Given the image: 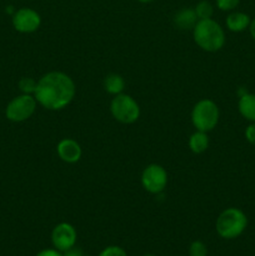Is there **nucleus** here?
<instances>
[{"mask_svg":"<svg viewBox=\"0 0 255 256\" xmlns=\"http://www.w3.org/2000/svg\"><path fill=\"white\" fill-rule=\"evenodd\" d=\"M34 96L45 109H64L74 99L75 84L65 72H50L38 80Z\"/></svg>","mask_w":255,"mask_h":256,"instance_id":"1","label":"nucleus"},{"mask_svg":"<svg viewBox=\"0 0 255 256\" xmlns=\"http://www.w3.org/2000/svg\"><path fill=\"white\" fill-rule=\"evenodd\" d=\"M194 42L205 52H214L225 44V32L219 22L212 19L198 20L192 29Z\"/></svg>","mask_w":255,"mask_h":256,"instance_id":"2","label":"nucleus"},{"mask_svg":"<svg viewBox=\"0 0 255 256\" xmlns=\"http://www.w3.org/2000/svg\"><path fill=\"white\" fill-rule=\"evenodd\" d=\"M248 226V218L238 208H228L218 216L215 229L222 239L232 240L245 232Z\"/></svg>","mask_w":255,"mask_h":256,"instance_id":"3","label":"nucleus"},{"mask_svg":"<svg viewBox=\"0 0 255 256\" xmlns=\"http://www.w3.org/2000/svg\"><path fill=\"white\" fill-rule=\"evenodd\" d=\"M219 108L212 100L202 99L195 104L192 112V125L200 132H209L219 122Z\"/></svg>","mask_w":255,"mask_h":256,"instance_id":"4","label":"nucleus"},{"mask_svg":"<svg viewBox=\"0 0 255 256\" xmlns=\"http://www.w3.org/2000/svg\"><path fill=\"white\" fill-rule=\"evenodd\" d=\"M110 112L115 120L122 124H132L140 116L139 104L135 102L134 98L128 94L115 95L110 102Z\"/></svg>","mask_w":255,"mask_h":256,"instance_id":"5","label":"nucleus"},{"mask_svg":"<svg viewBox=\"0 0 255 256\" xmlns=\"http://www.w3.org/2000/svg\"><path fill=\"white\" fill-rule=\"evenodd\" d=\"M36 99L34 95L22 94L15 96L5 109V116L12 122H22L32 118L36 109Z\"/></svg>","mask_w":255,"mask_h":256,"instance_id":"6","label":"nucleus"},{"mask_svg":"<svg viewBox=\"0 0 255 256\" xmlns=\"http://www.w3.org/2000/svg\"><path fill=\"white\" fill-rule=\"evenodd\" d=\"M142 184L146 192L159 194L166 188L168 172L162 165L150 164L142 174Z\"/></svg>","mask_w":255,"mask_h":256,"instance_id":"7","label":"nucleus"},{"mask_svg":"<svg viewBox=\"0 0 255 256\" xmlns=\"http://www.w3.org/2000/svg\"><path fill=\"white\" fill-rule=\"evenodd\" d=\"M12 26L16 32L22 34L34 32L39 29L42 24V18L39 12L30 8H22L12 14Z\"/></svg>","mask_w":255,"mask_h":256,"instance_id":"8","label":"nucleus"},{"mask_svg":"<svg viewBox=\"0 0 255 256\" xmlns=\"http://www.w3.org/2000/svg\"><path fill=\"white\" fill-rule=\"evenodd\" d=\"M76 239V230L69 222H60L52 229V242L55 249L59 250L60 252H64L70 248L75 246Z\"/></svg>","mask_w":255,"mask_h":256,"instance_id":"9","label":"nucleus"},{"mask_svg":"<svg viewBox=\"0 0 255 256\" xmlns=\"http://www.w3.org/2000/svg\"><path fill=\"white\" fill-rule=\"evenodd\" d=\"M56 152L60 159L68 164H74L82 158V148L74 139L60 140L56 146Z\"/></svg>","mask_w":255,"mask_h":256,"instance_id":"10","label":"nucleus"},{"mask_svg":"<svg viewBox=\"0 0 255 256\" xmlns=\"http://www.w3.org/2000/svg\"><path fill=\"white\" fill-rule=\"evenodd\" d=\"M196 12L192 8H184V9L179 10L174 16V24L175 26L179 28L182 30H189L194 29L195 24L198 22Z\"/></svg>","mask_w":255,"mask_h":256,"instance_id":"11","label":"nucleus"},{"mask_svg":"<svg viewBox=\"0 0 255 256\" xmlns=\"http://www.w3.org/2000/svg\"><path fill=\"white\" fill-rule=\"evenodd\" d=\"M250 16L245 12H235L228 15L226 18V26L230 32H242L246 30L250 25Z\"/></svg>","mask_w":255,"mask_h":256,"instance_id":"12","label":"nucleus"},{"mask_svg":"<svg viewBox=\"0 0 255 256\" xmlns=\"http://www.w3.org/2000/svg\"><path fill=\"white\" fill-rule=\"evenodd\" d=\"M238 109L242 118L255 122V94H249V92L242 94L238 102Z\"/></svg>","mask_w":255,"mask_h":256,"instance_id":"13","label":"nucleus"},{"mask_svg":"<svg viewBox=\"0 0 255 256\" xmlns=\"http://www.w3.org/2000/svg\"><path fill=\"white\" fill-rule=\"evenodd\" d=\"M209 146V138L206 132L196 130L189 139V148L195 154H202Z\"/></svg>","mask_w":255,"mask_h":256,"instance_id":"14","label":"nucleus"},{"mask_svg":"<svg viewBox=\"0 0 255 256\" xmlns=\"http://www.w3.org/2000/svg\"><path fill=\"white\" fill-rule=\"evenodd\" d=\"M104 88L109 94L119 95L122 94L125 88V80L122 79V75L110 74L105 78Z\"/></svg>","mask_w":255,"mask_h":256,"instance_id":"15","label":"nucleus"},{"mask_svg":"<svg viewBox=\"0 0 255 256\" xmlns=\"http://www.w3.org/2000/svg\"><path fill=\"white\" fill-rule=\"evenodd\" d=\"M195 12H196V16L199 20L202 19H212V12H214V9H212V5L210 4L206 0H202V2H198V5L195 6Z\"/></svg>","mask_w":255,"mask_h":256,"instance_id":"16","label":"nucleus"},{"mask_svg":"<svg viewBox=\"0 0 255 256\" xmlns=\"http://www.w3.org/2000/svg\"><path fill=\"white\" fill-rule=\"evenodd\" d=\"M38 82L32 78H22L19 82V89L22 94L34 95L35 89H36Z\"/></svg>","mask_w":255,"mask_h":256,"instance_id":"17","label":"nucleus"},{"mask_svg":"<svg viewBox=\"0 0 255 256\" xmlns=\"http://www.w3.org/2000/svg\"><path fill=\"white\" fill-rule=\"evenodd\" d=\"M189 255L190 256H206L208 255V248L206 245L202 242H192L189 248Z\"/></svg>","mask_w":255,"mask_h":256,"instance_id":"18","label":"nucleus"},{"mask_svg":"<svg viewBox=\"0 0 255 256\" xmlns=\"http://www.w3.org/2000/svg\"><path fill=\"white\" fill-rule=\"evenodd\" d=\"M99 256H128V254L122 248L112 245V246L105 248V249L100 252Z\"/></svg>","mask_w":255,"mask_h":256,"instance_id":"19","label":"nucleus"},{"mask_svg":"<svg viewBox=\"0 0 255 256\" xmlns=\"http://www.w3.org/2000/svg\"><path fill=\"white\" fill-rule=\"evenodd\" d=\"M240 0H216V5L222 12H230L234 10L239 5Z\"/></svg>","mask_w":255,"mask_h":256,"instance_id":"20","label":"nucleus"},{"mask_svg":"<svg viewBox=\"0 0 255 256\" xmlns=\"http://www.w3.org/2000/svg\"><path fill=\"white\" fill-rule=\"evenodd\" d=\"M245 138L250 144L255 145V122H252L245 130Z\"/></svg>","mask_w":255,"mask_h":256,"instance_id":"21","label":"nucleus"},{"mask_svg":"<svg viewBox=\"0 0 255 256\" xmlns=\"http://www.w3.org/2000/svg\"><path fill=\"white\" fill-rule=\"evenodd\" d=\"M35 256H62V254L56 249H45L42 250L40 252H38Z\"/></svg>","mask_w":255,"mask_h":256,"instance_id":"22","label":"nucleus"},{"mask_svg":"<svg viewBox=\"0 0 255 256\" xmlns=\"http://www.w3.org/2000/svg\"><path fill=\"white\" fill-rule=\"evenodd\" d=\"M62 256H82V252L79 248L72 246L70 249H68L66 252H62Z\"/></svg>","mask_w":255,"mask_h":256,"instance_id":"23","label":"nucleus"},{"mask_svg":"<svg viewBox=\"0 0 255 256\" xmlns=\"http://www.w3.org/2000/svg\"><path fill=\"white\" fill-rule=\"evenodd\" d=\"M249 30H250V35H252V39L255 40V19H252V22H250Z\"/></svg>","mask_w":255,"mask_h":256,"instance_id":"24","label":"nucleus"},{"mask_svg":"<svg viewBox=\"0 0 255 256\" xmlns=\"http://www.w3.org/2000/svg\"><path fill=\"white\" fill-rule=\"evenodd\" d=\"M138 2H152V0H138Z\"/></svg>","mask_w":255,"mask_h":256,"instance_id":"25","label":"nucleus"},{"mask_svg":"<svg viewBox=\"0 0 255 256\" xmlns=\"http://www.w3.org/2000/svg\"><path fill=\"white\" fill-rule=\"evenodd\" d=\"M144 256H155V255H152V254H148V255H144Z\"/></svg>","mask_w":255,"mask_h":256,"instance_id":"26","label":"nucleus"},{"mask_svg":"<svg viewBox=\"0 0 255 256\" xmlns=\"http://www.w3.org/2000/svg\"><path fill=\"white\" fill-rule=\"evenodd\" d=\"M82 256H84V255H82Z\"/></svg>","mask_w":255,"mask_h":256,"instance_id":"27","label":"nucleus"}]
</instances>
